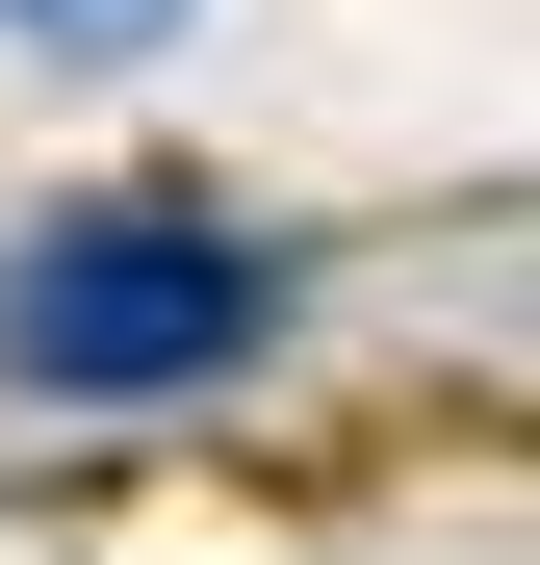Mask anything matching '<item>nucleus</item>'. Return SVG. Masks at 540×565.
<instances>
[{"instance_id":"f03ea898","label":"nucleus","mask_w":540,"mask_h":565,"mask_svg":"<svg viewBox=\"0 0 540 565\" xmlns=\"http://www.w3.org/2000/svg\"><path fill=\"white\" fill-rule=\"evenodd\" d=\"M27 26H77V52H155V26H180V0H27Z\"/></svg>"},{"instance_id":"f257e3e1","label":"nucleus","mask_w":540,"mask_h":565,"mask_svg":"<svg viewBox=\"0 0 540 565\" xmlns=\"http://www.w3.org/2000/svg\"><path fill=\"white\" fill-rule=\"evenodd\" d=\"M257 309H284V257L232 206H77L0 257V386H77V412H155V386H232Z\"/></svg>"}]
</instances>
